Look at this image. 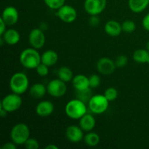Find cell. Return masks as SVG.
<instances>
[{
  "label": "cell",
  "mask_w": 149,
  "mask_h": 149,
  "mask_svg": "<svg viewBox=\"0 0 149 149\" xmlns=\"http://www.w3.org/2000/svg\"><path fill=\"white\" fill-rule=\"evenodd\" d=\"M41 62V55L33 47L23 49L20 55V64L27 69H36Z\"/></svg>",
  "instance_id": "1"
},
{
  "label": "cell",
  "mask_w": 149,
  "mask_h": 149,
  "mask_svg": "<svg viewBox=\"0 0 149 149\" xmlns=\"http://www.w3.org/2000/svg\"><path fill=\"white\" fill-rule=\"evenodd\" d=\"M87 112V103L79 98L72 99L65 105V113L70 119H80Z\"/></svg>",
  "instance_id": "2"
},
{
  "label": "cell",
  "mask_w": 149,
  "mask_h": 149,
  "mask_svg": "<svg viewBox=\"0 0 149 149\" xmlns=\"http://www.w3.org/2000/svg\"><path fill=\"white\" fill-rule=\"evenodd\" d=\"M9 85L13 93L22 95L26 93L29 89V79L27 75L24 73H15L10 78Z\"/></svg>",
  "instance_id": "3"
},
{
  "label": "cell",
  "mask_w": 149,
  "mask_h": 149,
  "mask_svg": "<svg viewBox=\"0 0 149 149\" xmlns=\"http://www.w3.org/2000/svg\"><path fill=\"white\" fill-rule=\"evenodd\" d=\"M10 139L17 146L24 145L30 138V129L24 123H17L12 128L10 133Z\"/></svg>",
  "instance_id": "4"
},
{
  "label": "cell",
  "mask_w": 149,
  "mask_h": 149,
  "mask_svg": "<svg viewBox=\"0 0 149 149\" xmlns=\"http://www.w3.org/2000/svg\"><path fill=\"white\" fill-rule=\"evenodd\" d=\"M87 105L92 113L95 114H102L107 111L109 101L104 95H93Z\"/></svg>",
  "instance_id": "5"
},
{
  "label": "cell",
  "mask_w": 149,
  "mask_h": 149,
  "mask_svg": "<svg viewBox=\"0 0 149 149\" xmlns=\"http://www.w3.org/2000/svg\"><path fill=\"white\" fill-rule=\"evenodd\" d=\"M23 99L20 97V95L13 93L3 97L0 103V107L3 108L8 113H13L21 107Z\"/></svg>",
  "instance_id": "6"
},
{
  "label": "cell",
  "mask_w": 149,
  "mask_h": 149,
  "mask_svg": "<svg viewBox=\"0 0 149 149\" xmlns=\"http://www.w3.org/2000/svg\"><path fill=\"white\" fill-rule=\"evenodd\" d=\"M48 94L54 97H61L67 92V86L65 81L60 79L51 80L47 85Z\"/></svg>",
  "instance_id": "7"
},
{
  "label": "cell",
  "mask_w": 149,
  "mask_h": 149,
  "mask_svg": "<svg viewBox=\"0 0 149 149\" xmlns=\"http://www.w3.org/2000/svg\"><path fill=\"white\" fill-rule=\"evenodd\" d=\"M107 5V0H85L84 9L90 15H98L103 13Z\"/></svg>",
  "instance_id": "8"
},
{
  "label": "cell",
  "mask_w": 149,
  "mask_h": 149,
  "mask_svg": "<svg viewBox=\"0 0 149 149\" xmlns=\"http://www.w3.org/2000/svg\"><path fill=\"white\" fill-rule=\"evenodd\" d=\"M57 15L63 23H71L77 20V12L72 6L64 4L57 10Z\"/></svg>",
  "instance_id": "9"
},
{
  "label": "cell",
  "mask_w": 149,
  "mask_h": 149,
  "mask_svg": "<svg viewBox=\"0 0 149 149\" xmlns=\"http://www.w3.org/2000/svg\"><path fill=\"white\" fill-rule=\"evenodd\" d=\"M29 42L31 47L35 49H39L43 47L46 42V36L44 31L38 28L32 29L29 35Z\"/></svg>",
  "instance_id": "10"
},
{
  "label": "cell",
  "mask_w": 149,
  "mask_h": 149,
  "mask_svg": "<svg viewBox=\"0 0 149 149\" xmlns=\"http://www.w3.org/2000/svg\"><path fill=\"white\" fill-rule=\"evenodd\" d=\"M96 68L100 74L109 76L114 72L116 66L114 61L107 57H103L97 61Z\"/></svg>",
  "instance_id": "11"
},
{
  "label": "cell",
  "mask_w": 149,
  "mask_h": 149,
  "mask_svg": "<svg viewBox=\"0 0 149 149\" xmlns=\"http://www.w3.org/2000/svg\"><path fill=\"white\" fill-rule=\"evenodd\" d=\"M1 18L5 22L7 26H14L18 21V10L13 6H7L3 10Z\"/></svg>",
  "instance_id": "12"
},
{
  "label": "cell",
  "mask_w": 149,
  "mask_h": 149,
  "mask_svg": "<svg viewBox=\"0 0 149 149\" xmlns=\"http://www.w3.org/2000/svg\"><path fill=\"white\" fill-rule=\"evenodd\" d=\"M65 137L70 142L79 143L82 140H84V131L81 127L77 125H70L65 130Z\"/></svg>",
  "instance_id": "13"
},
{
  "label": "cell",
  "mask_w": 149,
  "mask_h": 149,
  "mask_svg": "<svg viewBox=\"0 0 149 149\" xmlns=\"http://www.w3.org/2000/svg\"><path fill=\"white\" fill-rule=\"evenodd\" d=\"M55 106L49 100H42L39 102L36 107V114L41 117H47L54 111Z\"/></svg>",
  "instance_id": "14"
},
{
  "label": "cell",
  "mask_w": 149,
  "mask_h": 149,
  "mask_svg": "<svg viewBox=\"0 0 149 149\" xmlns=\"http://www.w3.org/2000/svg\"><path fill=\"white\" fill-rule=\"evenodd\" d=\"M1 37L4 39L5 44L8 45H15L20 42V35L17 30L14 29H9L4 31Z\"/></svg>",
  "instance_id": "15"
},
{
  "label": "cell",
  "mask_w": 149,
  "mask_h": 149,
  "mask_svg": "<svg viewBox=\"0 0 149 149\" xmlns=\"http://www.w3.org/2000/svg\"><path fill=\"white\" fill-rule=\"evenodd\" d=\"M72 84L76 91H81L90 88L89 77L84 74H77L72 79Z\"/></svg>",
  "instance_id": "16"
},
{
  "label": "cell",
  "mask_w": 149,
  "mask_h": 149,
  "mask_svg": "<svg viewBox=\"0 0 149 149\" xmlns=\"http://www.w3.org/2000/svg\"><path fill=\"white\" fill-rule=\"evenodd\" d=\"M79 120V125L84 132H90L95 127V119L93 115L90 114V113H87Z\"/></svg>",
  "instance_id": "17"
},
{
  "label": "cell",
  "mask_w": 149,
  "mask_h": 149,
  "mask_svg": "<svg viewBox=\"0 0 149 149\" xmlns=\"http://www.w3.org/2000/svg\"><path fill=\"white\" fill-rule=\"evenodd\" d=\"M104 31L108 35L111 36H118L122 31V24L116 20H111L106 23Z\"/></svg>",
  "instance_id": "18"
},
{
  "label": "cell",
  "mask_w": 149,
  "mask_h": 149,
  "mask_svg": "<svg viewBox=\"0 0 149 149\" xmlns=\"http://www.w3.org/2000/svg\"><path fill=\"white\" fill-rule=\"evenodd\" d=\"M41 61L47 66H52L58 61V53L52 49L46 50L41 55Z\"/></svg>",
  "instance_id": "19"
},
{
  "label": "cell",
  "mask_w": 149,
  "mask_h": 149,
  "mask_svg": "<svg viewBox=\"0 0 149 149\" xmlns=\"http://www.w3.org/2000/svg\"><path fill=\"white\" fill-rule=\"evenodd\" d=\"M47 92V87L42 83H35L29 88V94L33 98L39 99L43 97Z\"/></svg>",
  "instance_id": "20"
},
{
  "label": "cell",
  "mask_w": 149,
  "mask_h": 149,
  "mask_svg": "<svg viewBox=\"0 0 149 149\" xmlns=\"http://www.w3.org/2000/svg\"><path fill=\"white\" fill-rule=\"evenodd\" d=\"M149 5V0H128L130 10L135 13L143 12Z\"/></svg>",
  "instance_id": "21"
},
{
  "label": "cell",
  "mask_w": 149,
  "mask_h": 149,
  "mask_svg": "<svg viewBox=\"0 0 149 149\" xmlns=\"http://www.w3.org/2000/svg\"><path fill=\"white\" fill-rule=\"evenodd\" d=\"M132 58L138 63L149 64V52L146 49H138L133 52Z\"/></svg>",
  "instance_id": "22"
},
{
  "label": "cell",
  "mask_w": 149,
  "mask_h": 149,
  "mask_svg": "<svg viewBox=\"0 0 149 149\" xmlns=\"http://www.w3.org/2000/svg\"><path fill=\"white\" fill-rule=\"evenodd\" d=\"M58 79L66 83L72 81L73 78H74V74H73L72 70L69 67L61 66L58 70Z\"/></svg>",
  "instance_id": "23"
},
{
  "label": "cell",
  "mask_w": 149,
  "mask_h": 149,
  "mask_svg": "<svg viewBox=\"0 0 149 149\" xmlns=\"http://www.w3.org/2000/svg\"><path fill=\"white\" fill-rule=\"evenodd\" d=\"M84 141L88 146L95 147L99 144L100 141V135L94 132H88L84 137Z\"/></svg>",
  "instance_id": "24"
},
{
  "label": "cell",
  "mask_w": 149,
  "mask_h": 149,
  "mask_svg": "<svg viewBox=\"0 0 149 149\" xmlns=\"http://www.w3.org/2000/svg\"><path fill=\"white\" fill-rule=\"evenodd\" d=\"M76 95L77 96V98H79V100H82L83 102H84L87 104L90 101L92 96L93 95L91 91V88H88L84 90H81V91H77Z\"/></svg>",
  "instance_id": "25"
},
{
  "label": "cell",
  "mask_w": 149,
  "mask_h": 149,
  "mask_svg": "<svg viewBox=\"0 0 149 149\" xmlns=\"http://www.w3.org/2000/svg\"><path fill=\"white\" fill-rule=\"evenodd\" d=\"M122 31L127 33H131L136 29V24L132 20H126L122 24Z\"/></svg>",
  "instance_id": "26"
},
{
  "label": "cell",
  "mask_w": 149,
  "mask_h": 149,
  "mask_svg": "<svg viewBox=\"0 0 149 149\" xmlns=\"http://www.w3.org/2000/svg\"><path fill=\"white\" fill-rule=\"evenodd\" d=\"M44 2L51 10H58L65 4V0H44Z\"/></svg>",
  "instance_id": "27"
},
{
  "label": "cell",
  "mask_w": 149,
  "mask_h": 149,
  "mask_svg": "<svg viewBox=\"0 0 149 149\" xmlns=\"http://www.w3.org/2000/svg\"><path fill=\"white\" fill-rule=\"evenodd\" d=\"M103 95L109 102L113 101L118 97V90L114 87H109L105 90V93Z\"/></svg>",
  "instance_id": "28"
},
{
  "label": "cell",
  "mask_w": 149,
  "mask_h": 149,
  "mask_svg": "<svg viewBox=\"0 0 149 149\" xmlns=\"http://www.w3.org/2000/svg\"><path fill=\"white\" fill-rule=\"evenodd\" d=\"M89 82H90V87L91 89L97 88L99 87L101 82L100 77L97 74H92L89 77Z\"/></svg>",
  "instance_id": "29"
},
{
  "label": "cell",
  "mask_w": 149,
  "mask_h": 149,
  "mask_svg": "<svg viewBox=\"0 0 149 149\" xmlns=\"http://www.w3.org/2000/svg\"><path fill=\"white\" fill-rule=\"evenodd\" d=\"M116 68H124L128 63V58L125 55H119L114 61Z\"/></svg>",
  "instance_id": "30"
},
{
  "label": "cell",
  "mask_w": 149,
  "mask_h": 149,
  "mask_svg": "<svg viewBox=\"0 0 149 149\" xmlns=\"http://www.w3.org/2000/svg\"><path fill=\"white\" fill-rule=\"evenodd\" d=\"M35 70H36V73H37V74L39 77H46V76H47L48 74H49V66H47V65H45V64L42 63V62H41V63L36 67Z\"/></svg>",
  "instance_id": "31"
},
{
  "label": "cell",
  "mask_w": 149,
  "mask_h": 149,
  "mask_svg": "<svg viewBox=\"0 0 149 149\" xmlns=\"http://www.w3.org/2000/svg\"><path fill=\"white\" fill-rule=\"evenodd\" d=\"M25 147L27 149H38L39 148V143L35 138H29L24 144Z\"/></svg>",
  "instance_id": "32"
},
{
  "label": "cell",
  "mask_w": 149,
  "mask_h": 149,
  "mask_svg": "<svg viewBox=\"0 0 149 149\" xmlns=\"http://www.w3.org/2000/svg\"><path fill=\"white\" fill-rule=\"evenodd\" d=\"M88 23L89 25H90L91 27L96 28L100 25V19L97 15H90L88 20Z\"/></svg>",
  "instance_id": "33"
},
{
  "label": "cell",
  "mask_w": 149,
  "mask_h": 149,
  "mask_svg": "<svg viewBox=\"0 0 149 149\" xmlns=\"http://www.w3.org/2000/svg\"><path fill=\"white\" fill-rule=\"evenodd\" d=\"M142 26L146 31H149V13L146 15L145 17L143 18Z\"/></svg>",
  "instance_id": "34"
},
{
  "label": "cell",
  "mask_w": 149,
  "mask_h": 149,
  "mask_svg": "<svg viewBox=\"0 0 149 149\" xmlns=\"http://www.w3.org/2000/svg\"><path fill=\"white\" fill-rule=\"evenodd\" d=\"M16 148H17V145L14 142H13V141L5 143L1 146V149H15Z\"/></svg>",
  "instance_id": "35"
},
{
  "label": "cell",
  "mask_w": 149,
  "mask_h": 149,
  "mask_svg": "<svg viewBox=\"0 0 149 149\" xmlns=\"http://www.w3.org/2000/svg\"><path fill=\"white\" fill-rule=\"evenodd\" d=\"M7 26V25L6 24L5 22L0 17V35H2L4 33V31L7 30V29H6Z\"/></svg>",
  "instance_id": "36"
},
{
  "label": "cell",
  "mask_w": 149,
  "mask_h": 149,
  "mask_svg": "<svg viewBox=\"0 0 149 149\" xmlns=\"http://www.w3.org/2000/svg\"><path fill=\"white\" fill-rule=\"evenodd\" d=\"M7 113H8V112L7 111L4 110L3 108L0 107V116H1V117H6Z\"/></svg>",
  "instance_id": "37"
},
{
  "label": "cell",
  "mask_w": 149,
  "mask_h": 149,
  "mask_svg": "<svg viewBox=\"0 0 149 149\" xmlns=\"http://www.w3.org/2000/svg\"><path fill=\"white\" fill-rule=\"evenodd\" d=\"M45 149H58V146L54 145V144L49 143L45 146Z\"/></svg>",
  "instance_id": "38"
},
{
  "label": "cell",
  "mask_w": 149,
  "mask_h": 149,
  "mask_svg": "<svg viewBox=\"0 0 149 149\" xmlns=\"http://www.w3.org/2000/svg\"><path fill=\"white\" fill-rule=\"evenodd\" d=\"M146 49L147 50H148L149 52V41L148 42H147L146 45Z\"/></svg>",
  "instance_id": "39"
}]
</instances>
